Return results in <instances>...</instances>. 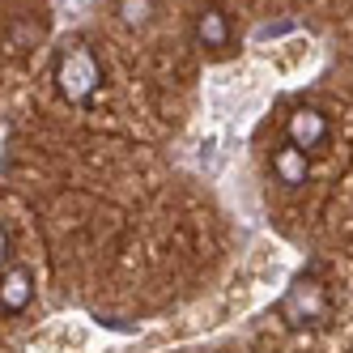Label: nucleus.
<instances>
[{"mask_svg":"<svg viewBox=\"0 0 353 353\" xmlns=\"http://www.w3.org/2000/svg\"><path fill=\"white\" fill-rule=\"evenodd\" d=\"M56 81H60V94L68 98V103H85V98L98 90V81H103V72H98V60H94L90 47H72V52L60 56Z\"/></svg>","mask_w":353,"mask_h":353,"instance_id":"obj_1","label":"nucleus"},{"mask_svg":"<svg viewBox=\"0 0 353 353\" xmlns=\"http://www.w3.org/2000/svg\"><path fill=\"white\" fill-rule=\"evenodd\" d=\"M281 315L302 327V323H323L327 319V294L319 281H311V276H302V281L290 285V294L281 298Z\"/></svg>","mask_w":353,"mask_h":353,"instance_id":"obj_2","label":"nucleus"},{"mask_svg":"<svg viewBox=\"0 0 353 353\" xmlns=\"http://www.w3.org/2000/svg\"><path fill=\"white\" fill-rule=\"evenodd\" d=\"M30 298H34V276L30 268H9L5 276H0V311H26L30 307Z\"/></svg>","mask_w":353,"mask_h":353,"instance_id":"obj_3","label":"nucleus"},{"mask_svg":"<svg viewBox=\"0 0 353 353\" xmlns=\"http://www.w3.org/2000/svg\"><path fill=\"white\" fill-rule=\"evenodd\" d=\"M323 137H327V119H323L319 111L298 107V111L290 115V145H298L302 154H307V149H315V145H323Z\"/></svg>","mask_w":353,"mask_h":353,"instance_id":"obj_4","label":"nucleus"},{"mask_svg":"<svg viewBox=\"0 0 353 353\" xmlns=\"http://www.w3.org/2000/svg\"><path fill=\"white\" fill-rule=\"evenodd\" d=\"M272 170L281 174V183H307V154L298 145H281L272 154Z\"/></svg>","mask_w":353,"mask_h":353,"instance_id":"obj_5","label":"nucleus"},{"mask_svg":"<svg viewBox=\"0 0 353 353\" xmlns=\"http://www.w3.org/2000/svg\"><path fill=\"white\" fill-rule=\"evenodd\" d=\"M196 39L205 47H225L230 43V26H225V13L221 9H205L196 17Z\"/></svg>","mask_w":353,"mask_h":353,"instance_id":"obj_6","label":"nucleus"},{"mask_svg":"<svg viewBox=\"0 0 353 353\" xmlns=\"http://www.w3.org/2000/svg\"><path fill=\"white\" fill-rule=\"evenodd\" d=\"M119 17L128 21V26H145V21L154 17V0H119Z\"/></svg>","mask_w":353,"mask_h":353,"instance_id":"obj_7","label":"nucleus"},{"mask_svg":"<svg viewBox=\"0 0 353 353\" xmlns=\"http://www.w3.org/2000/svg\"><path fill=\"white\" fill-rule=\"evenodd\" d=\"M290 30V21H276V26H264L260 30V39H276V34H285Z\"/></svg>","mask_w":353,"mask_h":353,"instance_id":"obj_8","label":"nucleus"},{"mask_svg":"<svg viewBox=\"0 0 353 353\" xmlns=\"http://www.w3.org/2000/svg\"><path fill=\"white\" fill-rule=\"evenodd\" d=\"M5 260H9V230L0 225V264H5Z\"/></svg>","mask_w":353,"mask_h":353,"instance_id":"obj_9","label":"nucleus"}]
</instances>
